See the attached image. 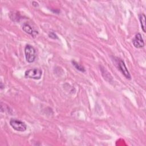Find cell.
I'll return each instance as SVG.
<instances>
[{"mask_svg": "<svg viewBox=\"0 0 146 146\" xmlns=\"http://www.w3.org/2000/svg\"><path fill=\"white\" fill-rule=\"evenodd\" d=\"M48 36H49L50 38H52V39H58L57 35L54 33H53V32H50L48 34Z\"/></svg>", "mask_w": 146, "mask_h": 146, "instance_id": "cell-9", "label": "cell"}, {"mask_svg": "<svg viewBox=\"0 0 146 146\" xmlns=\"http://www.w3.org/2000/svg\"><path fill=\"white\" fill-rule=\"evenodd\" d=\"M72 64L75 66V67L77 70H78L79 71H80L81 72H83L86 71V70H85L84 67H83L82 66H81L80 64H79L78 63L76 62L75 61H72Z\"/></svg>", "mask_w": 146, "mask_h": 146, "instance_id": "cell-8", "label": "cell"}, {"mask_svg": "<svg viewBox=\"0 0 146 146\" xmlns=\"http://www.w3.org/2000/svg\"><path fill=\"white\" fill-rule=\"evenodd\" d=\"M139 21L140 22L141 29H142L143 32L145 33V27H146L145 15L144 14H140L139 15Z\"/></svg>", "mask_w": 146, "mask_h": 146, "instance_id": "cell-7", "label": "cell"}, {"mask_svg": "<svg viewBox=\"0 0 146 146\" xmlns=\"http://www.w3.org/2000/svg\"><path fill=\"white\" fill-rule=\"evenodd\" d=\"M22 29L25 32L31 35L33 37H35V35L38 34V33H36V31H35L31 26L28 23H24L22 26Z\"/></svg>", "mask_w": 146, "mask_h": 146, "instance_id": "cell-6", "label": "cell"}, {"mask_svg": "<svg viewBox=\"0 0 146 146\" xmlns=\"http://www.w3.org/2000/svg\"><path fill=\"white\" fill-rule=\"evenodd\" d=\"M115 62L116 63L117 67L119 71L121 72V74L127 78V79H131V75L124 63V62L120 59L117 58L115 59Z\"/></svg>", "mask_w": 146, "mask_h": 146, "instance_id": "cell-4", "label": "cell"}, {"mask_svg": "<svg viewBox=\"0 0 146 146\" xmlns=\"http://www.w3.org/2000/svg\"><path fill=\"white\" fill-rule=\"evenodd\" d=\"M10 124L14 129L17 131L24 132L27 129V125L25 122L16 119H11L10 120Z\"/></svg>", "mask_w": 146, "mask_h": 146, "instance_id": "cell-2", "label": "cell"}, {"mask_svg": "<svg viewBox=\"0 0 146 146\" xmlns=\"http://www.w3.org/2000/svg\"><path fill=\"white\" fill-rule=\"evenodd\" d=\"M42 75V71L40 68H31L27 70L25 72V76L26 78L33 79H40Z\"/></svg>", "mask_w": 146, "mask_h": 146, "instance_id": "cell-3", "label": "cell"}, {"mask_svg": "<svg viewBox=\"0 0 146 146\" xmlns=\"http://www.w3.org/2000/svg\"><path fill=\"white\" fill-rule=\"evenodd\" d=\"M25 54L26 59L29 63L34 62L36 58V52L35 48L30 44H27L25 48Z\"/></svg>", "mask_w": 146, "mask_h": 146, "instance_id": "cell-1", "label": "cell"}, {"mask_svg": "<svg viewBox=\"0 0 146 146\" xmlns=\"http://www.w3.org/2000/svg\"><path fill=\"white\" fill-rule=\"evenodd\" d=\"M132 43L134 47L137 48H141L144 46V42L141 34L137 33L135 35L132 39Z\"/></svg>", "mask_w": 146, "mask_h": 146, "instance_id": "cell-5", "label": "cell"}]
</instances>
